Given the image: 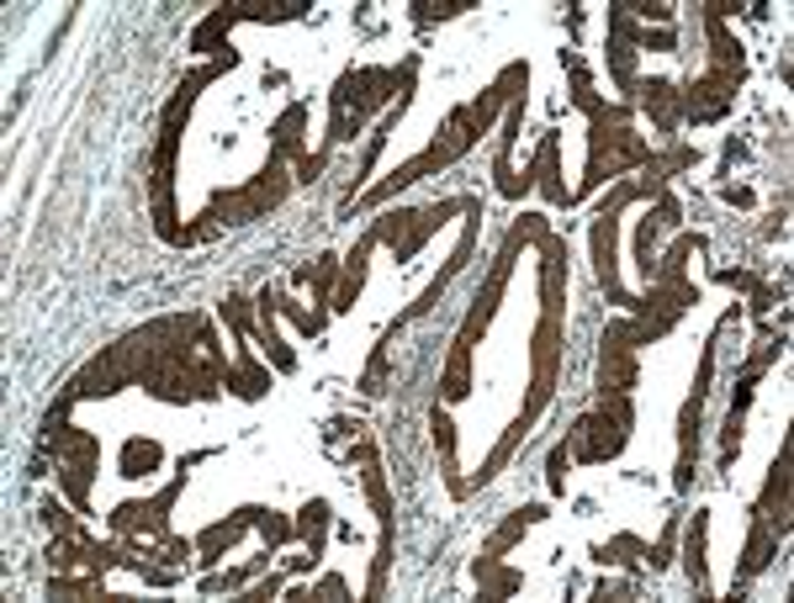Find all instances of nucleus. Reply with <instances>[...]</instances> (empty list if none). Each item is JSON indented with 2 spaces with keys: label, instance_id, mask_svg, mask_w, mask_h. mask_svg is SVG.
I'll list each match as a JSON object with an SVG mask.
<instances>
[{
  "label": "nucleus",
  "instance_id": "c756f323",
  "mask_svg": "<svg viewBox=\"0 0 794 603\" xmlns=\"http://www.w3.org/2000/svg\"><path fill=\"white\" fill-rule=\"evenodd\" d=\"M710 376H715V334H710V344H705V355H699V376H694V392L688 398H710Z\"/></svg>",
  "mask_w": 794,
  "mask_h": 603
},
{
  "label": "nucleus",
  "instance_id": "4468645a",
  "mask_svg": "<svg viewBox=\"0 0 794 603\" xmlns=\"http://www.w3.org/2000/svg\"><path fill=\"white\" fill-rule=\"evenodd\" d=\"M705 535H710V508H699L688 524V540H683V571L699 593H710V556H705Z\"/></svg>",
  "mask_w": 794,
  "mask_h": 603
},
{
  "label": "nucleus",
  "instance_id": "a878e982",
  "mask_svg": "<svg viewBox=\"0 0 794 603\" xmlns=\"http://www.w3.org/2000/svg\"><path fill=\"white\" fill-rule=\"evenodd\" d=\"M625 11H631L635 22H657V27H673V5H668V0H635V5H625Z\"/></svg>",
  "mask_w": 794,
  "mask_h": 603
},
{
  "label": "nucleus",
  "instance_id": "f03ea898",
  "mask_svg": "<svg viewBox=\"0 0 794 603\" xmlns=\"http://www.w3.org/2000/svg\"><path fill=\"white\" fill-rule=\"evenodd\" d=\"M631 424H635V402L631 392H609L598 398L594 413H583L572 429H567V450L572 461H615L625 444H631Z\"/></svg>",
  "mask_w": 794,
  "mask_h": 603
},
{
  "label": "nucleus",
  "instance_id": "72a5a7b5",
  "mask_svg": "<svg viewBox=\"0 0 794 603\" xmlns=\"http://www.w3.org/2000/svg\"><path fill=\"white\" fill-rule=\"evenodd\" d=\"M720 201H731V206H742V212H747V206H757V197L747 191V186H720Z\"/></svg>",
  "mask_w": 794,
  "mask_h": 603
},
{
  "label": "nucleus",
  "instance_id": "7ed1b4c3",
  "mask_svg": "<svg viewBox=\"0 0 794 603\" xmlns=\"http://www.w3.org/2000/svg\"><path fill=\"white\" fill-rule=\"evenodd\" d=\"M747 80V70H705L688 90H678V106H683V122H720L731 106H736V90Z\"/></svg>",
  "mask_w": 794,
  "mask_h": 603
},
{
  "label": "nucleus",
  "instance_id": "a211bd4d",
  "mask_svg": "<svg viewBox=\"0 0 794 603\" xmlns=\"http://www.w3.org/2000/svg\"><path fill=\"white\" fill-rule=\"evenodd\" d=\"M271 556H276V551L255 556L249 566H234V571H223V577H212V571H207V577H197V588H201V593H244L260 571H271Z\"/></svg>",
  "mask_w": 794,
  "mask_h": 603
},
{
  "label": "nucleus",
  "instance_id": "5701e85b",
  "mask_svg": "<svg viewBox=\"0 0 794 603\" xmlns=\"http://www.w3.org/2000/svg\"><path fill=\"white\" fill-rule=\"evenodd\" d=\"M38 514H42V524H48V535H85V529H79V519L70 514V508H64V503H59V498H42Z\"/></svg>",
  "mask_w": 794,
  "mask_h": 603
},
{
  "label": "nucleus",
  "instance_id": "cd10ccee",
  "mask_svg": "<svg viewBox=\"0 0 794 603\" xmlns=\"http://www.w3.org/2000/svg\"><path fill=\"white\" fill-rule=\"evenodd\" d=\"M197 556V540H181V535H164V545H159V562L164 566H186Z\"/></svg>",
  "mask_w": 794,
  "mask_h": 603
},
{
  "label": "nucleus",
  "instance_id": "ddd939ff",
  "mask_svg": "<svg viewBox=\"0 0 794 603\" xmlns=\"http://www.w3.org/2000/svg\"><path fill=\"white\" fill-rule=\"evenodd\" d=\"M328 524H334L328 498H308V503L297 508V545H302V551H313L318 562H323V545H328Z\"/></svg>",
  "mask_w": 794,
  "mask_h": 603
},
{
  "label": "nucleus",
  "instance_id": "423d86ee",
  "mask_svg": "<svg viewBox=\"0 0 794 603\" xmlns=\"http://www.w3.org/2000/svg\"><path fill=\"white\" fill-rule=\"evenodd\" d=\"M255 524H260V508H255V503L234 508L228 519L207 524V529L197 535V562H201V566H218L223 556H228V545H238V540H244V535H249Z\"/></svg>",
  "mask_w": 794,
  "mask_h": 603
},
{
  "label": "nucleus",
  "instance_id": "bb28decb",
  "mask_svg": "<svg viewBox=\"0 0 794 603\" xmlns=\"http://www.w3.org/2000/svg\"><path fill=\"white\" fill-rule=\"evenodd\" d=\"M641 48H646V53H678V33H673V27H657V33H652V27H641L635 53H641Z\"/></svg>",
  "mask_w": 794,
  "mask_h": 603
},
{
  "label": "nucleus",
  "instance_id": "412c9836",
  "mask_svg": "<svg viewBox=\"0 0 794 603\" xmlns=\"http://www.w3.org/2000/svg\"><path fill=\"white\" fill-rule=\"evenodd\" d=\"M657 239H662V228H657V217L646 212V217L635 223V271H641V281H646L652 265H657Z\"/></svg>",
  "mask_w": 794,
  "mask_h": 603
},
{
  "label": "nucleus",
  "instance_id": "4be33fe9",
  "mask_svg": "<svg viewBox=\"0 0 794 603\" xmlns=\"http://www.w3.org/2000/svg\"><path fill=\"white\" fill-rule=\"evenodd\" d=\"M387 344H393V334L371 350V365H365V376H360V392H365V398H382V392H387V361H393Z\"/></svg>",
  "mask_w": 794,
  "mask_h": 603
},
{
  "label": "nucleus",
  "instance_id": "f8f14e48",
  "mask_svg": "<svg viewBox=\"0 0 794 603\" xmlns=\"http://www.w3.org/2000/svg\"><path fill=\"white\" fill-rule=\"evenodd\" d=\"M472 577H476V588H482V599H493V603L514 599L519 588H524V571H514V566H504L498 556H487V551H476Z\"/></svg>",
  "mask_w": 794,
  "mask_h": 603
},
{
  "label": "nucleus",
  "instance_id": "f3484780",
  "mask_svg": "<svg viewBox=\"0 0 794 603\" xmlns=\"http://www.w3.org/2000/svg\"><path fill=\"white\" fill-rule=\"evenodd\" d=\"M90 482H96V461H64L59 466V492L75 503V514H90Z\"/></svg>",
  "mask_w": 794,
  "mask_h": 603
},
{
  "label": "nucleus",
  "instance_id": "473e14b6",
  "mask_svg": "<svg viewBox=\"0 0 794 603\" xmlns=\"http://www.w3.org/2000/svg\"><path fill=\"white\" fill-rule=\"evenodd\" d=\"M715 281L731 286V291H753V286H762V281L753 276V271H715Z\"/></svg>",
  "mask_w": 794,
  "mask_h": 603
},
{
  "label": "nucleus",
  "instance_id": "2eb2a0df",
  "mask_svg": "<svg viewBox=\"0 0 794 603\" xmlns=\"http://www.w3.org/2000/svg\"><path fill=\"white\" fill-rule=\"evenodd\" d=\"M302 127H308V101H291L286 112H281V122L271 127V154H281V160H302L308 149H302Z\"/></svg>",
  "mask_w": 794,
  "mask_h": 603
},
{
  "label": "nucleus",
  "instance_id": "39448f33",
  "mask_svg": "<svg viewBox=\"0 0 794 603\" xmlns=\"http://www.w3.org/2000/svg\"><path fill=\"white\" fill-rule=\"evenodd\" d=\"M753 514L768 524L779 540L790 535V440L779 444V461L768 466V482H762V498L753 503Z\"/></svg>",
  "mask_w": 794,
  "mask_h": 603
},
{
  "label": "nucleus",
  "instance_id": "c85d7f7f",
  "mask_svg": "<svg viewBox=\"0 0 794 603\" xmlns=\"http://www.w3.org/2000/svg\"><path fill=\"white\" fill-rule=\"evenodd\" d=\"M673 551H678V519L668 524V529H662V540L646 551V566H652V571H662V566L673 562Z\"/></svg>",
  "mask_w": 794,
  "mask_h": 603
},
{
  "label": "nucleus",
  "instance_id": "393cba45",
  "mask_svg": "<svg viewBox=\"0 0 794 603\" xmlns=\"http://www.w3.org/2000/svg\"><path fill=\"white\" fill-rule=\"evenodd\" d=\"M286 577H291V571H286V566H281V571H271V577H260V582H249V588H244V599L238 603H271L281 593V588H286Z\"/></svg>",
  "mask_w": 794,
  "mask_h": 603
},
{
  "label": "nucleus",
  "instance_id": "aec40b11",
  "mask_svg": "<svg viewBox=\"0 0 794 603\" xmlns=\"http://www.w3.org/2000/svg\"><path fill=\"white\" fill-rule=\"evenodd\" d=\"M260 540H265V551H281V545H297V519H286L276 508H260Z\"/></svg>",
  "mask_w": 794,
  "mask_h": 603
},
{
  "label": "nucleus",
  "instance_id": "2f4dec72",
  "mask_svg": "<svg viewBox=\"0 0 794 603\" xmlns=\"http://www.w3.org/2000/svg\"><path fill=\"white\" fill-rule=\"evenodd\" d=\"M323 164H328L323 149H318V154H302V160H297V180H302V186H313L318 175H323Z\"/></svg>",
  "mask_w": 794,
  "mask_h": 603
},
{
  "label": "nucleus",
  "instance_id": "6e6552de",
  "mask_svg": "<svg viewBox=\"0 0 794 603\" xmlns=\"http://www.w3.org/2000/svg\"><path fill=\"white\" fill-rule=\"evenodd\" d=\"M530 175H535V186L546 191L551 201V212H567L572 206V191H567V180H561V133H546L541 138V149H535V164H530Z\"/></svg>",
  "mask_w": 794,
  "mask_h": 603
},
{
  "label": "nucleus",
  "instance_id": "9b49d317",
  "mask_svg": "<svg viewBox=\"0 0 794 603\" xmlns=\"http://www.w3.org/2000/svg\"><path fill=\"white\" fill-rule=\"evenodd\" d=\"M773 556H779V535H773V529H768V524L753 514V529H747V551H742V566H736V588H731V599H736V593H742V588H747V582H753V577L768 562H773Z\"/></svg>",
  "mask_w": 794,
  "mask_h": 603
},
{
  "label": "nucleus",
  "instance_id": "dca6fc26",
  "mask_svg": "<svg viewBox=\"0 0 794 603\" xmlns=\"http://www.w3.org/2000/svg\"><path fill=\"white\" fill-rule=\"evenodd\" d=\"M117 466H122V477H127V482H144V477H154L159 466H164V444H159V440H138V435H133V440L122 444Z\"/></svg>",
  "mask_w": 794,
  "mask_h": 603
},
{
  "label": "nucleus",
  "instance_id": "0eeeda50",
  "mask_svg": "<svg viewBox=\"0 0 794 603\" xmlns=\"http://www.w3.org/2000/svg\"><path fill=\"white\" fill-rule=\"evenodd\" d=\"M699 429H705V398H688V402H683V413H678V472H673V487H678V492H688V487H694Z\"/></svg>",
  "mask_w": 794,
  "mask_h": 603
},
{
  "label": "nucleus",
  "instance_id": "7c9ffc66",
  "mask_svg": "<svg viewBox=\"0 0 794 603\" xmlns=\"http://www.w3.org/2000/svg\"><path fill=\"white\" fill-rule=\"evenodd\" d=\"M308 599H350V588H345V577H339V571H328L323 582L308 588Z\"/></svg>",
  "mask_w": 794,
  "mask_h": 603
},
{
  "label": "nucleus",
  "instance_id": "6ab92c4d",
  "mask_svg": "<svg viewBox=\"0 0 794 603\" xmlns=\"http://www.w3.org/2000/svg\"><path fill=\"white\" fill-rule=\"evenodd\" d=\"M218 313H223V323L234 328L238 344H249V339L260 334V323H255V302H249V297H223V302H218Z\"/></svg>",
  "mask_w": 794,
  "mask_h": 603
},
{
  "label": "nucleus",
  "instance_id": "b1692460",
  "mask_svg": "<svg viewBox=\"0 0 794 603\" xmlns=\"http://www.w3.org/2000/svg\"><path fill=\"white\" fill-rule=\"evenodd\" d=\"M567 466H572V450H567V440H556L551 455H546V487H551V498L567 492Z\"/></svg>",
  "mask_w": 794,
  "mask_h": 603
},
{
  "label": "nucleus",
  "instance_id": "1a4fd4ad",
  "mask_svg": "<svg viewBox=\"0 0 794 603\" xmlns=\"http://www.w3.org/2000/svg\"><path fill=\"white\" fill-rule=\"evenodd\" d=\"M271 381H276V370L255 361L249 344H238V361H234V370H228V381H223V392H234V398H244V402H260L271 392Z\"/></svg>",
  "mask_w": 794,
  "mask_h": 603
},
{
  "label": "nucleus",
  "instance_id": "9d476101",
  "mask_svg": "<svg viewBox=\"0 0 794 603\" xmlns=\"http://www.w3.org/2000/svg\"><path fill=\"white\" fill-rule=\"evenodd\" d=\"M456 212H461V197H445V201H435V206H419V217H413L408 239L397 243L393 254H397V260H413V254H419L424 243L435 239V234L445 228V223H450V217H456Z\"/></svg>",
  "mask_w": 794,
  "mask_h": 603
},
{
  "label": "nucleus",
  "instance_id": "f257e3e1",
  "mask_svg": "<svg viewBox=\"0 0 794 603\" xmlns=\"http://www.w3.org/2000/svg\"><path fill=\"white\" fill-rule=\"evenodd\" d=\"M641 201V180H620L609 197L598 201L594 228H588V254H594V281L609 302H620L625 313H635V291L620 286V212Z\"/></svg>",
  "mask_w": 794,
  "mask_h": 603
},
{
  "label": "nucleus",
  "instance_id": "f704fd0d",
  "mask_svg": "<svg viewBox=\"0 0 794 603\" xmlns=\"http://www.w3.org/2000/svg\"><path fill=\"white\" fill-rule=\"evenodd\" d=\"M779 307V291L773 286H753V313H773Z\"/></svg>",
  "mask_w": 794,
  "mask_h": 603
},
{
  "label": "nucleus",
  "instance_id": "20e7f679",
  "mask_svg": "<svg viewBox=\"0 0 794 603\" xmlns=\"http://www.w3.org/2000/svg\"><path fill=\"white\" fill-rule=\"evenodd\" d=\"M641 381V365H635V344H631V318L609 323L604 339H598V398L609 392H635Z\"/></svg>",
  "mask_w": 794,
  "mask_h": 603
}]
</instances>
